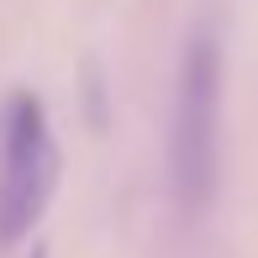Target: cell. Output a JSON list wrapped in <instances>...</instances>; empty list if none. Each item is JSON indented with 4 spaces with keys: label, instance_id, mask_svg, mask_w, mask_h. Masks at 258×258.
I'll return each mask as SVG.
<instances>
[{
    "label": "cell",
    "instance_id": "3",
    "mask_svg": "<svg viewBox=\"0 0 258 258\" xmlns=\"http://www.w3.org/2000/svg\"><path fill=\"white\" fill-rule=\"evenodd\" d=\"M27 258H48V248H32V253H27Z\"/></svg>",
    "mask_w": 258,
    "mask_h": 258
},
{
    "label": "cell",
    "instance_id": "1",
    "mask_svg": "<svg viewBox=\"0 0 258 258\" xmlns=\"http://www.w3.org/2000/svg\"><path fill=\"white\" fill-rule=\"evenodd\" d=\"M58 190V143L48 132L42 100L11 90L0 105V248L21 242L42 221Z\"/></svg>",
    "mask_w": 258,
    "mask_h": 258
},
{
    "label": "cell",
    "instance_id": "2",
    "mask_svg": "<svg viewBox=\"0 0 258 258\" xmlns=\"http://www.w3.org/2000/svg\"><path fill=\"white\" fill-rule=\"evenodd\" d=\"M216 132H221V53L211 32H195L179 63V95H174V190L190 211H206L216 190Z\"/></svg>",
    "mask_w": 258,
    "mask_h": 258
}]
</instances>
